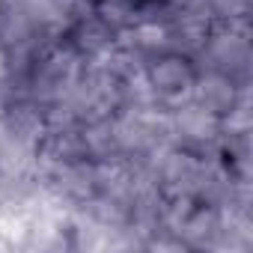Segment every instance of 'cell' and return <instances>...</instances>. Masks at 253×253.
<instances>
[{
  "instance_id": "1",
  "label": "cell",
  "mask_w": 253,
  "mask_h": 253,
  "mask_svg": "<svg viewBox=\"0 0 253 253\" xmlns=\"http://www.w3.org/2000/svg\"><path fill=\"white\" fill-rule=\"evenodd\" d=\"M200 78V60L194 51L176 45L146 48L140 57V81L152 104L161 110H173L194 98V86Z\"/></svg>"
},
{
  "instance_id": "2",
  "label": "cell",
  "mask_w": 253,
  "mask_h": 253,
  "mask_svg": "<svg viewBox=\"0 0 253 253\" xmlns=\"http://www.w3.org/2000/svg\"><path fill=\"white\" fill-rule=\"evenodd\" d=\"M241 98H244V84H238L235 78L206 69L200 66V78L194 86V104H200L206 113H211L220 122H229V116L235 110H241Z\"/></svg>"
},
{
  "instance_id": "3",
  "label": "cell",
  "mask_w": 253,
  "mask_h": 253,
  "mask_svg": "<svg viewBox=\"0 0 253 253\" xmlns=\"http://www.w3.org/2000/svg\"><path fill=\"white\" fill-rule=\"evenodd\" d=\"M92 6H98L101 12H107V15H116V12H122V15H131V24H134V9H137V3L140 0H89Z\"/></svg>"
}]
</instances>
